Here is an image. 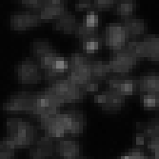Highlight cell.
<instances>
[{"label":"cell","mask_w":159,"mask_h":159,"mask_svg":"<svg viewBox=\"0 0 159 159\" xmlns=\"http://www.w3.org/2000/svg\"><path fill=\"white\" fill-rule=\"evenodd\" d=\"M96 104L104 111L109 113L119 112L126 103V97L109 91L100 93L94 97Z\"/></svg>","instance_id":"cell-8"},{"label":"cell","mask_w":159,"mask_h":159,"mask_svg":"<svg viewBox=\"0 0 159 159\" xmlns=\"http://www.w3.org/2000/svg\"><path fill=\"white\" fill-rule=\"evenodd\" d=\"M30 158L31 159H46V158H44L43 156H41L40 154H38L35 151H34V149H32L31 150V152H30Z\"/></svg>","instance_id":"cell-40"},{"label":"cell","mask_w":159,"mask_h":159,"mask_svg":"<svg viewBox=\"0 0 159 159\" xmlns=\"http://www.w3.org/2000/svg\"><path fill=\"white\" fill-rule=\"evenodd\" d=\"M142 43L147 53V59L158 61L159 59V39L156 35H147L142 40Z\"/></svg>","instance_id":"cell-17"},{"label":"cell","mask_w":159,"mask_h":159,"mask_svg":"<svg viewBox=\"0 0 159 159\" xmlns=\"http://www.w3.org/2000/svg\"><path fill=\"white\" fill-rule=\"evenodd\" d=\"M37 11L40 22L52 21L68 13L66 2L60 0H44L41 9Z\"/></svg>","instance_id":"cell-6"},{"label":"cell","mask_w":159,"mask_h":159,"mask_svg":"<svg viewBox=\"0 0 159 159\" xmlns=\"http://www.w3.org/2000/svg\"><path fill=\"white\" fill-rule=\"evenodd\" d=\"M147 159V158H146ZM148 159H155V158H148Z\"/></svg>","instance_id":"cell-42"},{"label":"cell","mask_w":159,"mask_h":159,"mask_svg":"<svg viewBox=\"0 0 159 159\" xmlns=\"http://www.w3.org/2000/svg\"><path fill=\"white\" fill-rule=\"evenodd\" d=\"M82 25L94 29V30H98V16L95 11H91L89 13H87L86 16H84L83 22L81 23Z\"/></svg>","instance_id":"cell-31"},{"label":"cell","mask_w":159,"mask_h":159,"mask_svg":"<svg viewBox=\"0 0 159 159\" xmlns=\"http://www.w3.org/2000/svg\"><path fill=\"white\" fill-rule=\"evenodd\" d=\"M55 49L52 45V43L46 39H35L32 42L31 45V52L36 57L37 61L43 58L45 55L54 52Z\"/></svg>","instance_id":"cell-16"},{"label":"cell","mask_w":159,"mask_h":159,"mask_svg":"<svg viewBox=\"0 0 159 159\" xmlns=\"http://www.w3.org/2000/svg\"><path fill=\"white\" fill-rule=\"evenodd\" d=\"M98 90V84L94 82H91L88 85H86L82 89L83 92H95Z\"/></svg>","instance_id":"cell-39"},{"label":"cell","mask_w":159,"mask_h":159,"mask_svg":"<svg viewBox=\"0 0 159 159\" xmlns=\"http://www.w3.org/2000/svg\"><path fill=\"white\" fill-rule=\"evenodd\" d=\"M114 6V13L120 16L121 18H126L134 16L136 9V2L132 0H122V1L115 2Z\"/></svg>","instance_id":"cell-20"},{"label":"cell","mask_w":159,"mask_h":159,"mask_svg":"<svg viewBox=\"0 0 159 159\" xmlns=\"http://www.w3.org/2000/svg\"><path fill=\"white\" fill-rule=\"evenodd\" d=\"M77 24L76 17L74 14L67 13L57 19V21L53 24V30L60 31L65 34H70L75 31Z\"/></svg>","instance_id":"cell-18"},{"label":"cell","mask_w":159,"mask_h":159,"mask_svg":"<svg viewBox=\"0 0 159 159\" xmlns=\"http://www.w3.org/2000/svg\"><path fill=\"white\" fill-rule=\"evenodd\" d=\"M17 81L24 85L37 84L41 80L40 68L36 61L27 58L19 62L16 67Z\"/></svg>","instance_id":"cell-3"},{"label":"cell","mask_w":159,"mask_h":159,"mask_svg":"<svg viewBox=\"0 0 159 159\" xmlns=\"http://www.w3.org/2000/svg\"><path fill=\"white\" fill-rule=\"evenodd\" d=\"M14 151L16 147L8 137L0 141V159H14Z\"/></svg>","instance_id":"cell-25"},{"label":"cell","mask_w":159,"mask_h":159,"mask_svg":"<svg viewBox=\"0 0 159 159\" xmlns=\"http://www.w3.org/2000/svg\"><path fill=\"white\" fill-rule=\"evenodd\" d=\"M92 82L97 83L111 76V69L109 63L102 60H91L90 63Z\"/></svg>","instance_id":"cell-14"},{"label":"cell","mask_w":159,"mask_h":159,"mask_svg":"<svg viewBox=\"0 0 159 159\" xmlns=\"http://www.w3.org/2000/svg\"><path fill=\"white\" fill-rule=\"evenodd\" d=\"M75 10L77 11H89V12L91 11H94L93 9V1H90V0H84V1H78L75 4Z\"/></svg>","instance_id":"cell-36"},{"label":"cell","mask_w":159,"mask_h":159,"mask_svg":"<svg viewBox=\"0 0 159 159\" xmlns=\"http://www.w3.org/2000/svg\"><path fill=\"white\" fill-rule=\"evenodd\" d=\"M111 58L119 61L120 63L125 65L129 70H132V69L135 68L136 64H137L136 58L125 47L118 51H113Z\"/></svg>","instance_id":"cell-21"},{"label":"cell","mask_w":159,"mask_h":159,"mask_svg":"<svg viewBox=\"0 0 159 159\" xmlns=\"http://www.w3.org/2000/svg\"><path fill=\"white\" fill-rule=\"evenodd\" d=\"M107 91L124 97L133 95L138 91V78L129 75H111L107 79Z\"/></svg>","instance_id":"cell-2"},{"label":"cell","mask_w":159,"mask_h":159,"mask_svg":"<svg viewBox=\"0 0 159 159\" xmlns=\"http://www.w3.org/2000/svg\"><path fill=\"white\" fill-rule=\"evenodd\" d=\"M125 48L135 57L137 61L144 60L147 58V53L142 41H137V40L128 41Z\"/></svg>","instance_id":"cell-23"},{"label":"cell","mask_w":159,"mask_h":159,"mask_svg":"<svg viewBox=\"0 0 159 159\" xmlns=\"http://www.w3.org/2000/svg\"><path fill=\"white\" fill-rule=\"evenodd\" d=\"M66 73H68V70H55L53 68H51V69L45 70V80L52 84L55 81L63 79Z\"/></svg>","instance_id":"cell-29"},{"label":"cell","mask_w":159,"mask_h":159,"mask_svg":"<svg viewBox=\"0 0 159 159\" xmlns=\"http://www.w3.org/2000/svg\"><path fill=\"white\" fill-rule=\"evenodd\" d=\"M158 137H153L150 139L149 148L151 152L154 154V158L158 159V152H159V146H158Z\"/></svg>","instance_id":"cell-38"},{"label":"cell","mask_w":159,"mask_h":159,"mask_svg":"<svg viewBox=\"0 0 159 159\" xmlns=\"http://www.w3.org/2000/svg\"><path fill=\"white\" fill-rule=\"evenodd\" d=\"M138 129H142V133H140L145 138H153L158 137V121L152 120L149 123H141L137 126Z\"/></svg>","instance_id":"cell-24"},{"label":"cell","mask_w":159,"mask_h":159,"mask_svg":"<svg viewBox=\"0 0 159 159\" xmlns=\"http://www.w3.org/2000/svg\"><path fill=\"white\" fill-rule=\"evenodd\" d=\"M101 44V38L98 36L96 37H92V38H87L83 40L82 48L85 53H95L98 52L99 47Z\"/></svg>","instance_id":"cell-26"},{"label":"cell","mask_w":159,"mask_h":159,"mask_svg":"<svg viewBox=\"0 0 159 159\" xmlns=\"http://www.w3.org/2000/svg\"><path fill=\"white\" fill-rule=\"evenodd\" d=\"M45 135L50 138H62L68 135L67 131L65 129L63 120H62V113H58L55 115L53 120L51 124L44 129Z\"/></svg>","instance_id":"cell-15"},{"label":"cell","mask_w":159,"mask_h":159,"mask_svg":"<svg viewBox=\"0 0 159 159\" xmlns=\"http://www.w3.org/2000/svg\"><path fill=\"white\" fill-rule=\"evenodd\" d=\"M121 24L123 25L124 29L129 35V39L136 40V38L142 36L145 34L146 24L142 18L136 17L134 16L131 17L122 18Z\"/></svg>","instance_id":"cell-12"},{"label":"cell","mask_w":159,"mask_h":159,"mask_svg":"<svg viewBox=\"0 0 159 159\" xmlns=\"http://www.w3.org/2000/svg\"><path fill=\"white\" fill-rule=\"evenodd\" d=\"M108 63H109L111 71L113 74H115L116 75H129V70L125 65L120 63L119 61L111 58V61L108 62Z\"/></svg>","instance_id":"cell-30"},{"label":"cell","mask_w":159,"mask_h":159,"mask_svg":"<svg viewBox=\"0 0 159 159\" xmlns=\"http://www.w3.org/2000/svg\"><path fill=\"white\" fill-rule=\"evenodd\" d=\"M33 93L19 92L11 95L3 106V110L7 113H28L30 111Z\"/></svg>","instance_id":"cell-7"},{"label":"cell","mask_w":159,"mask_h":159,"mask_svg":"<svg viewBox=\"0 0 159 159\" xmlns=\"http://www.w3.org/2000/svg\"><path fill=\"white\" fill-rule=\"evenodd\" d=\"M120 159H146L145 153L138 148H134L124 154Z\"/></svg>","instance_id":"cell-34"},{"label":"cell","mask_w":159,"mask_h":159,"mask_svg":"<svg viewBox=\"0 0 159 159\" xmlns=\"http://www.w3.org/2000/svg\"><path fill=\"white\" fill-rule=\"evenodd\" d=\"M91 59L89 57L85 56L83 53H73L70 57L69 60V70H81L90 67Z\"/></svg>","instance_id":"cell-22"},{"label":"cell","mask_w":159,"mask_h":159,"mask_svg":"<svg viewBox=\"0 0 159 159\" xmlns=\"http://www.w3.org/2000/svg\"><path fill=\"white\" fill-rule=\"evenodd\" d=\"M61 55L57 52L56 51H54V52H51V53H49V54H47V55H45L43 58H41L40 60H38V61H36V63H37V65L39 66V68H41V69H43L44 70H49V69H51L52 67V65H53V63L59 58Z\"/></svg>","instance_id":"cell-28"},{"label":"cell","mask_w":159,"mask_h":159,"mask_svg":"<svg viewBox=\"0 0 159 159\" xmlns=\"http://www.w3.org/2000/svg\"><path fill=\"white\" fill-rule=\"evenodd\" d=\"M114 4L115 1H112V0H95V1H93V11L106 10L114 7Z\"/></svg>","instance_id":"cell-33"},{"label":"cell","mask_w":159,"mask_h":159,"mask_svg":"<svg viewBox=\"0 0 159 159\" xmlns=\"http://www.w3.org/2000/svg\"><path fill=\"white\" fill-rule=\"evenodd\" d=\"M40 20L38 16L34 12L20 11L13 13L10 19L11 29L14 31H27L35 28Z\"/></svg>","instance_id":"cell-9"},{"label":"cell","mask_w":159,"mask_h":159,"mask_svg":"<svg viewBox=\"0 0 159 159\" xmlns=\"http://www.w3.org/2000/svg\"><path fill=\"white\" fill-rule=\"evenodd\" d=\"M138 91L145 94H158L159 77L156 71L149 73L138 78Z\"/></svg>","instance_id":"cell-13"},{"label":"cell","mask_w":159,"mask_h":159,"mask_svg":"<svg viewBox=\"0 0 159 159\" xmlns=\"http://www.w3.org/2000/svg\"><path fill=\"white\" fill-rule=\"evenodd\" d=\"M129 40V35L121 23H109L105 30V44L113 51L123 49Z\"/></svg>","instance_id":"cell-5"},{"label":"cell","mask_w":159,"mask_h":159,"mask_svg":"<svg viewBox=\"0 0 159 159\" xmlns=\"http://www.w3.org/2000/svg\"><path fill=\"white\" fill-rule=\"evenodd\" d=\"M66 122L65 128L68 135L79 136L84 131V116L81 111L77 110H70L65 113Z\"/></svg>","instance_id":"cell-10"},{"label":"cell","mask_w":159,"mask_h":159,"mask_svg":"<svg viewBox=\"0 0 159 159\" xmlns=\"http://www.w3.org/2000/svg\"><path fill=\"white\" fill-rule=\"evenodd\" d=\"M50 88L64 101L65 104L75 103L81 100L84 96V92L79 87L64 78L52 83Z\"/></svg>","instance_id":"cell-4"},{"label":"cell","mask_w":159,"mask_h":159,"mask_svg":"<svg viewBox=\"0 0 159 159\" xmlns=\"http://www.w3.org/2000/svg\"><path fill=\"white\" fill-rule=\"evenodd\" d=\"M52 68H53L55 70H69V60H67V59L64 58V57L60 56L59 58L53 63Z\"/></svg>","instance_id":"cell-37"},{"label":"cell","mask_w":159,"mask_h":159,"mask_svg":"<svg viewBox=\"0 0 159 159\" xmlns=\"http://www.w3.org/2000/svg\"><path fill=\"white\" fill-rule=\"evenodd\" d=\"M75 36L77 38H80L82 40L87 39V38H92V37H96L98 36V30H94V29L88 28L84 25L77 24V27L75 29Z\"/></svg>","instance_id":"cell-27"},{"label":"cell","mask_w":159,"mask_h":159,"mask_svg":"<svg viewBox=\"0 0 159 159\" xmlns=\"http://www.w3.org/2000/svg\"><path fill=\"white\" fill-rule=\"evenodd\" d=\"M55 152L61 159H79L81 147L79 144L71 139H63L55 146Z\"/></svg>","instance_id":"cell-11"},{"label":"cell","mask_w":159,"mask_h":159,"mask_svg":"<svg viewBox=\"0 0 159 159\" xmlns=\"http://www.w3.org/2000/svg\"><path fill=\"white\" fill-rule=\"evenodd\" d=\"M21 3L24 8L38 11L43 5V0H22Z\"/></svg>","instance_id":"cell-35"},{"label":"cell","mask_w":159,"mask_h":159,"mask_svg":"<svg viewBox=\"0 0 159 159\" xmlns=\"http://www.w3.org/2000/svg\"><path fill=\"white\" fill-rule=\"evenodd\" d=\"M159 98L158 94H145L143 96V104L145 108H156L158 107Z\"/></svg>","instance_id":"cell-32"},{"label":"cell","mask_w":159,"mask_h":159,"mask_svg":"<svg viewBox=\"0 0 159 159\" xmlns=\"http://www.w3.org/2000/svg\"><path fill=\"white\" fill-rule=\"evenodd\" d=\"M7 136L19 149L29 147L35 143L37 139L36 129L31 123L19 118H9L7 120Z\"/></svg>","instance_id":"cell-1"},{"label":"cell","mask_w":159,"mask_h":159,"mask_svg":"<svg viewBox=\"0 0 159 159\" xmlns=\"http://www.w3.org/2000/svg\"><path fill=\"white\" fill-rule=\"evenodd\" d=\"M34 151L44 158L52 156L53 152H55V145L53 140L46 135L36 139Z\"/></svg>","instance_id":"cell-19"},{"label":"cell","mask_w":159,"mask_h":159,"mask_svg":"<svg viewBox=\"0 0 159 159\" xmlns=\"http://www.w3.org/2000/svg\"><path fill=\"white\" fill-rule=\"evenodd\" d=\"M145 140H146L145 137H144L141 134H138L136 135V145H137V146L143 145V144L145 143Z\"/></svg>","instance_id":"cell-41"}]
</instances>
